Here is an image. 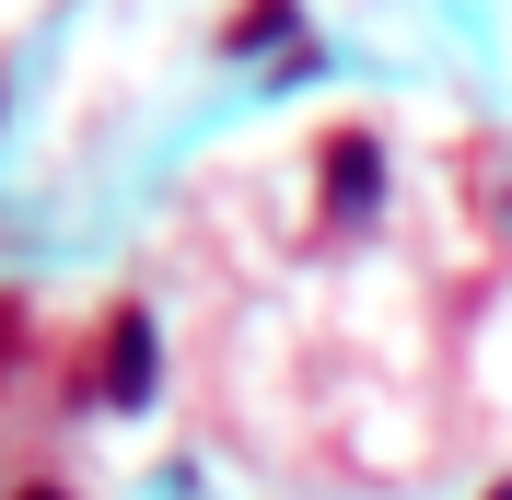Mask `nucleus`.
I'll use <instances>...</instances> for the list:
<instances>
[{"mask_svg":"<svg viewBox=\"0 0 512 500\" xmlns=\"http://www.w3.org/2000/svg\"><path fill=\"white\" fill-rule=\"evenodd\" d=\"M489 500H512V477H501V489H489Z\"/></svg>","mask_w":512,"mask_h":500,"instance_id":"39448f33","label":"nucleus"},{"mask_svg":"<svg viewBox=\"0 0 512 500\" xmlns=\"http://www.w3.org/2000/svg\"><path fill=\"white\" fill-rule=\"evenodd\" d=\"M12 500H70V489H12Z\"/></svg>","mask_w":512,"mask_h":500,"instance_id":"20e7f679","label":"nucleus"},{"mask_svg":"<svg viewBox=\"0 0 512 500\" xmlns=\"http://www.w3.org/2000/svg\"><path fill=\"white\" fill-rule=\"evenodd\" d=\"M373 198H384V152L373 140H326V221H373Z\"/></svg>","mask_w":512,"mask_h":500,"instance_id":"f03ea898","label":"nucleus"},{"mask_svg":"<svg viewBox=\"0 0 512 500\" xmlns=\"http://www.w3.org/2000/svg\"><path fill=\"white\" fill-rule=\"evenodd\" d=\"M152 384H163L152 314H140V303H117V314H105V373H94V396H105V407H152Z\"/></svg>","mask_w":512,"mask_h":500,"instance_id":"f257e3e1","label":"nucleus"},{"mask_svg":"<svg viewBox=\"0 0 512 500\" xmlns=\"http://www.w3.org/2000/svg\"><path fill=\"white\" fill-rule=\"evenodd\" d=\"M12 361H24V303L0 291V373H12Z\"/></svg>","mask_w":512,"mask_h":500,"instance_id":"7ed1b4c3","label":"nucleus"}]
</instances>
